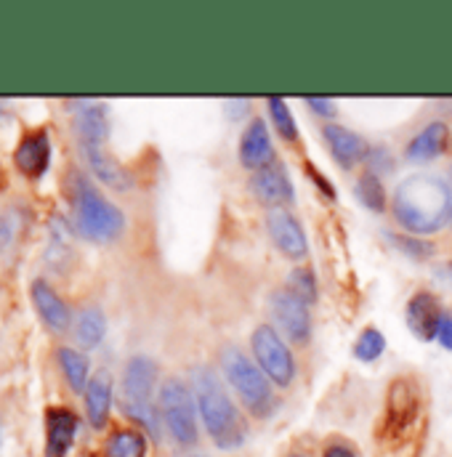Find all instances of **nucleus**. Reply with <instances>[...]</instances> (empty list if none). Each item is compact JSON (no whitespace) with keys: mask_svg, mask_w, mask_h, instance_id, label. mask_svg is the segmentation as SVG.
<instances>
[{"mask_svg":"<svg viewBox=\"0 0 452 457\" xmlns=\"http://www.w3.org/2000/svg\"><path fill=\"white\" fill-rule=\"evenodd\" d=\"M391 211L405 231L437 234L452 219V189L434 173H415L397 187Z\"/></svg>","mask_w":452,"mask_h":457,"instance_id":"1","label":"nucleus"},{"mask_svg":"<svg viewBox=\"0 0 452 457\" xmlns=\"http://www.w3.org/2000/svg\"><path fill=\"white\" fill-rule=\"evenodd\" d=\"M192 391L197 399V412L213 445L219 450H239L247 439V423L234 399L229 396L222 378L211 367H197L192 372Z\"/></svg>","mask_w":452,"mask_h":457,"instance_id":"2","label":"nucleus"},{"mask_svg":"<svg viewBox=\"0 0 452 457\" xmlns=\"http://www.w3.org/2000/svg\"><path fill=\"white\" fill-rule=\"evenodd\" d=\"M70 205L75 231L88 242L107 245L125 231V213L78 170L70 176Z\"/></svg>","mask_w":452,"mask_h":457,"instance_id":"3","label":"nucleus"},{"mask_svg":"<svg viewBox=\"0 0 452 457\" xmlns=\"http://www.w3.org/2000/svg\"><path fill=\"white\" fill-rule=\"evenodd\" d=\"M157 378H160V367L152 356L146 353H136L125 361L122 370V396H120V407L122 412L138 423L155 442L160 439L163 431V420H160V410L155 407V388H157Z\"/></svg>","mask_w":452,"mask_h":457,"instance_id":"4","label":"nucleus"},{"mask_svg":"<svg viewBox=\"0 0 452 457\" xmlns=\"http://www.w3.org/2000/svg\"><path fill=\"white\" fill-rule=\"evenodd\" d=\"M222 370H224L226 383L247 410V415L266 420L277 412V394L272 380L264 375V370L237 345H224L219 353Z\"/></svg>","mask_w":452,"mask_h":457,"instance_id":"5","label":"nucleus"},{"mask_svg":"<svg viewBox=\"0 0 452 457\" xmlns=\"http://www.w3.org/2000/svg\"><path fill=\"white\" fill-rule=\"evenodd\" d=\"M157 410H160V420L163 428L171 434V439L179 447H195L200 439V428H197V399L189 383H184L181 378H168L163 380L160 391H157Z\"/></svg>","mask_w":452,"mask_h":457,"instance_id":"6","label":"nucleus"},{"mask_svg":"<svg viewBox=\"0 0 452 457\" xmlns=\"http://www.w3.org/2000/svg\"><path fill=\"white\" fill-rule=\"evenodd\" d=\"M250 348L255 364L277 388H288L296 380V359L290 345L285 343L282 333L274 325H258L250 336Z\"/></svg>","mask_w":452,"mask_h":457,"instance_id":"7","label":"nucleus"},{"mask_svg":"<svg viewBox=\"0 0 452 457\" xmlns=\"http://www.w3.org/2000/svg\"><path fill=\"white\" fill-rule=\"evenodd\" d=\"M272 317L280 325V333L296 345H309L312 341V312L309 303H304L298 295H293L288 287H280L269 298Z\"/></svg>","mask_w":452,"mask_h":457,"instance_id":"8","label":"nucleus"},{"mask_svg":"<svg viewBox=\"0 0 452 457\" xmlns=\"http://www.w3.org/2000/svg\"><path fill=\"white\" fill-rule=\"evenodd\" d=\"M247 189H250L253 200L266 205L269 211H288V205H293V200H296L293 181L282 162H274V165L253 173L247 181Z\"/></svg>","mask_w":452,"mask_h":457,"instance_id":"9","label":"nucleus"},{"mask_svg":"<svg viewBox=\"0 0 452 457\" xmlns=\"http://www.w3.org/2000/svg\"><path fill=\"white\" fill-rule=\"evenodd\" d=\"M51 136L46 128L27 130L16 149H13V165L24 179H40L51 165Z\"/></svg>","mask_w":452,"mask_h":457,"instance_id":"10","label":"nucleus"},{"mask_svg":"<svg viewBox=\"0 0 452 457\" xmlns=\"http://www.w3.org/2000/svg\"><path fill=\"white\" fill-rule=\"evenodd\" d=\"M266 231H269L274 247L285 258H290V261L306 258V253H309L306 231H304L301 221L290 211H269V216H266Z\"/></svg>","mask_w":452,"mask_h":457,"instance_id":"11","label":"nucleus"},{"mask_svg":"<svg viewBox=\"0 0 452 457\" xmlns=\"http://www.w3.org/2000/svg\"><path fill=\"white\" fill-rule=\"evenodd\" d=\"M448 309H442L439 298L429 290H421L415 293L410 301H407V309H405V322L410 328V333L421 341H437V333H439V325H442V317H445Z\"/></svg>","mask_w":452,"mask_h":457,"instance_id":"12","label":"nucleus"},{"mask_svg":"<svg viewBox=\"0 0 452 457\" xmlns=\"http://www.w3.org/2000/svg\"><path fill=\"white\" fill-rule=\"evenodd\" d=\"M29 298H32V306L40 317V322L51 330V333H67L72 328V312L70 306L64 303V298L43 279H32L29 285Z\"/></svg>","mask_w":452,"mask_h":457,"instance_id":"13","label":"nucleus"},{"mask_svg":"<svg viewBox=\"0 0 452 457\" xmlns=\"http://www.w3.org/2000/svg\"><path fill=\"white\" fill-rule=\"evenodd\" d=\"M80 418L70 407L46 410V457H67L75 447Z\"/></svg>","mask_w":452,"mask_h":457,"instance_id":"14","label":"nucleus"},{"mask_svg":"<svg viewBox=\"0 0 452 457\" xmlns=\"http://www.w3.org/2000/svg\"><path fill=\"white\" fill-rule=\"evenodd\" d=\"M237 154H239L242 168H247V170H253V173H258V170H264V168H269V165L277 162V157H274V144H272V136H269V128H266V122H264L261 117L250 120V125L242 130Z\"/></svg>","mask_w":452,"mask_h":457,"instance_id":"15","label":"nucleus"},{"mask_svg":"<svg viewBox=\"0 0 452 457\" xmlns=\"http://www.w3.org/2000/svg\"><path fill=\"white\" fill-rule=\"evenodd\" d=\"M322 138H325L333 160L339 162L343 170H351V168H356L359 162H364L370 157L367 141L359 133H354V130H348L343 125H325Z\"/></svg>","mask_w":452,"mask_h":457,"instance_id":"16","label":"nucleus"},{"mask_svg":"<svg viewBox=\"0 0 452 457\" xmlns=\"http://www.w3.org/2000/svg\"><path fill=\"white\" fill-rule=\"evenodd\" d=\"M75 136L80 138V146H107L110 138V117H107V107L99 102H78L75 110Z\"/></svg>","mask_w":452,"mask_h":457,"instance_id":"17","label":"nucleus"},{"mask_svg":"<svg viewBox=\"0 0 452 457\" xmlns=\"http://www.w3.org/2000/svg\"><path fill=\"white\" fill-rule=\"evenodd\" d=\"M113 394L114 383L107 370H99L96 375H91V383H88L83 399H86V420L94 431L107 428L110 412H113Z\"/></svg>","mask_w":452,"mask_h":457,"instance_id":"18","label":"nucleus"},{"mask_svg":"<svg viewBox=\"0 0 452 457\" xmlns=\"http://www.w3.org/2000/svg\"><path fill=\"white\" fill-rule=\"evenodd\" d=\"M448 141H450V128L442 120L429 122L423 130H418L413 136V141L405 146V157L410 162H431L437 157H442L448 152Z\"/></svg>","mask_w":452,"mask_h":457,"instance_id":"19","label":"nucleus"},{"mask_svg":"<svg viewBox=\"0 0 452 457\" xmlns=\"http://www.w3.org/2000/svg\"><path fill=\"white\" fill-rule=\"evenodd\" d=\"M83 154H86V162H88L91 173H94L102 184H107L110 189H114V192H125V189L133 187L130 173L114 160L110 152H107V146H86Z\"/></svg>","mask_w":452,"mask_h":457,"instance_id":"20","label":"nucleus"},{"mask_svg":"<svg viewBox=\"0 0 452 457\" xmlns=\"http://www.w3.org/2000/svg\"><path fill=\"white\" fill-rule=\"evenodd\" d=\"M56 361H59V370H62L67 386L75 394H86V388L91 383V359L80 348L59 345L56 348Z\"/></svg>","mask_w":452,"mask_h":457,"instance_id":"21","label":"nucleus"},{"mask_svg":"<svg viewBox=\"0 0 452 457\" xmlns=\"http://www.w3.org/2000/svg\"><path fill=\"white\" fill-rule=\"evenodd\" d=\"M75 328V341L83 348H96L107 336V317L99 306H86L80 309L78 320L72 322Z\"/></svg>","mask_w":452,"mask_h":457,"instance_id":"22","label":"nucleus"},{"mask_svg":"<svg viewBox=\"0 0 452 457\" xmlns=\"http://www.w3.org/2000/svg\"><path fill=\"white\" fill-rule=\"evenodd\" d=\"M149 442L138 428H117L105 442V457H146Z\"/></svg>","mask_w":452,"mask_h":457,"instance_id":"23","label":"nucleus"},{"mask_svg":"<svg viewBox=\"0 0 452 457\" xmlns=\"http://www.w3.org/2000/svg\"><path fill=\"white\" fill-rule=\"evenodd\" d=\"M354 192H356L359 203H362L367 211H372V213H383V211H386V187H383L381 176L364 170V173L356 179Z\"/></svg>","mask_w":452,"mask_h":457,"instance_id":"24","label":"nucleus"},{"mask_svg":"<svg viewBox=\"0 0 452 457\" xmlns=\"http://www.w3.org/2000/svg\"><path fill=\"white\" fill-rule=\"evenodd\" d=\"M288 290L293 293V295H298L304 303H317V298H320V290H317V277H314V271L309 269V266H298V269H293L290 271V277H288Z\"/></svg>","mask_w":452,"mask_h":457,"instance_id":"25","label":"nucleus"},{"mask_svg":"<svg viewBox=\"0 0 452 457\" xmlns=\"http://www.w3.org/2000/svg\"><path fill=\"white\" fill-rule=\"evenodd\" d=\"M266 107H269V114H272V122H274L277 133L285 141H296L298 138V125H296V117H293V110L288 107V102L280 99V96H272L266 102Z\"/></svg>","mask_w":452,"mask_h":457,"instance_id":"26","label":"nucleus"},{"mask_svg":"<svg viewBox=\"0 0 452 457\" xmlns=\"http://www.w3.org/2000/svg\"><path fill=\"white\" fill-rule=\"evenodd\" d=\"M383 351H386V338H383V333L375 330V328L362 330L356 343H354V356H356L359 361H378V359L383 356Z\"/></svg>","mask_w":452,"mask_h":457,"instance_id":"27","label":"nucleus"},{"mask_svg":"<svg viewBox=\"0 0 452 457\" xmlns=\"http://www.w3.org/2000/svg\"><path fill=\"white\" fill-rule=\"evenodd\" d=\"M394 242H397V247L402 250V253H407L410 258H429V255H434V245L431 242H426V239H421V237H402V234H389Z\"/></svg>","mask_w":452,"mask_h":457,"instance_id":"28","label":"nucleus"},{"mask_svg":"<svg viewBox=\"0 0 452 457\" xmlns=\"http://www.w3.org/2000/svg\"><path fill=\"white\" fill-rule=\"evenodd\" d=\"M306 107L314 114H320V117H336V112H339L333 99H314V96H309L306 99Z\"/></svg>","mask_w":452,"mask_h":457,"instance_id":"29","label":"nucleus"},{"mask_svg":"<svg viewBox=\"0 0 452 457\" xmlns=\"http://www.w3.org/2000/svg\"><path fill=\"white\" fill-rule=\"evenodd\" d=\"M437 341H439L442 348L452 351V312H445L442 325H439V333H437Z\"/></svg>","mask_w":452,"mask_h":457,"instance_id":"30","label":"nucleus"},{"mask_svg":"<svg viewBox=\"0 0 452 457\" xmlns=\"http://www.w3.org/2000/svg\"><path fill=\"white\" fill-rule=\"evenodd\" d=\"M306 170H309V176H312V179L317 181V187H320V189L325 192V197H328V200H336V189L331 187V181H328L325 176H320V173L314 170V165H306Z\"/></svg>","mask_w":452,"mask_h":457,"instance_id":"31","label":"nucleus"},{"mask_svg":"<svg viewBox=\"0 0 452 457\" xmlns=\"http://www.w3.org/2000/svg\"><path fill=\"white\" fill-rule=\"evenodd\" d=\"M322 457H356V453H354V447H348V445H331Z\"/></svg>","mask_w":452,"mask_h":457,"instance_id":"32","label":"nucleus"},{"mask_svg":"<svg viewBox=\"0 0 452 457\" xmlns=\"http://www.w3.org/2000/svg\"><path fill=\"white\" fill-rule=\"evenodd\" d=\"M5 187V176H3V165H0V189Z\"/></svg>","mask_w":452,"mask_h":457,"instance_id":"33","label":"nucleus"},{"mask_svg":"<svg viewBox=\"0 0 452 457\" xmlns=\"http://www.w3.org/2000/svg\"><path fill=\"white\" fill-rule=\"evenodd\" d=\"M290 457H304V455H290Z\"/></svg>","mask_w":452,"mask_h":457,"instance_id":"34","label":"nucleus"},{"mask_svg":"<svg viewBox=\"0 0 452 457\" xmlns=\"http://www.w3.org/2000/svg\"><path fill=\"white\" fill-rule=\"evenodd\" d=\"M450 221H452V219H450Z\"/></svg>","mask_w":452,"mask_h":457,"instance_id":"35","label":"nucleus"}]
</instances>
